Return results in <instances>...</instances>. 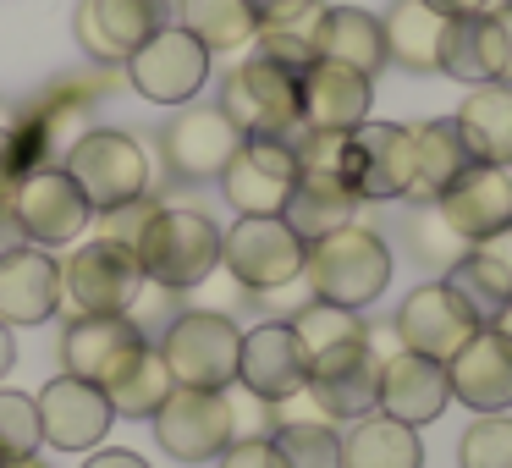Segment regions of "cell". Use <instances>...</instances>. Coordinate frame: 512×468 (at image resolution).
<instances>
[{
	"instance_id": "obj_12",
	"label": "cell",
	"mask_w": 512,
	"mask_h": 468,
	"mask_svg": "<svg viewBox=\"0 0 512 468\" xmlns=\"http://www.w3.org/2000/svg\"><path fill=\"white\" fill-rule=\"evenodd\" d=\"M155 441L177 463H215L232 446V397L226 391L177 386L155 408Z\"/></svg>"
},
{
	"instance_id": "obj_42",
	"label": "cell",
	"mask_w": 512,
	"mask_h": 468,
	"mask_svg": "<svg viewBox=\"0 0 512 468\" xmlns=\"http://www.w3.org/2000/svg\"><path fill=\"white\" fill-rule=\"evenodd\" d=\"M474 248H479V254H485L496 270H501V276L512 281V226H501V232H490L485 243H474Z\"/></svg>"
},
{
	"instance_id": "obj_49",
	"label": "cell",
	"mask_w": 512,
	"mask_h": 468,
	"mask_svg": "<svg viewBox=\"0 0 512 468\" xmlns=\"http://www.w3.org/2000/svg\"><path fill=\"white\" fill-rule=\"evenodd\" d=\"M17 468H45V463H39V457H28V463H17Z\"/></svg>"
},
{
	"instance_id": "obj_7",
	"label": "cell",
	"mask_w": 512,
	"mask_h": 468,
	"mask_svg": "<svg viewBox=\"0 0 512 468\" xmlns=\"http://www.w3.org/2000/svg\"><path fill=\"white\" fill-rule=\"evenodd\" d=\"M342 182L358 204L408 199L413 188V127L397 122H364L347 133L342 149Z\"/></svg>"
},
{
	"instance_id": "obj_47",
	"label": "cell",
	"mask_w": 512,
	"mask_h": 468,
	"mask_svg": "<svg viewBox=\"0 0 512 468\" xmlns=\"http://www.w3.org/2000/svg\"><path fill=\"white\" fill-rule=\"evenodd\" d=\"M496 23H501V39H507V72H501V83H512V6H501Z\"/></svg>"
},
{
	"instance_id": "obj_33",
	"label": "cell",
	"mask_w": 512,
	"mask_h": 468,
	"mask_svg": "<svg viewBox=\"0 0 512 468\" xmlns=\"http://www.w3.org/2000/svg\"><path fill=\"white\" fill-rule=\"evenodd\" d=\"M441 281H446V287L457 292V298H463V309L474 314L479 325H496V314H501V309H507V303H512V281L501 276V270L490 265V259L479 254V248H468V254L457 259V265L446 270Z\"/></svg>"
},
{
	"instance_id": "obj_2",
	"label": "cell",
	"mask_w": 512,
	"mask_h": 468,
	"mask_svg": "<svg viewBox=\"0 0 512 468\" xmlns=\"http://www.w3.org/2000/svg\"><path fill=\"white\" fill-rule=\"evenodd\" d=\"M303 281L320 303H336V309H364L386 292L391 281V248L380 232L369 226H342V232L320 237V243L303 248Z\"/></svg>"
},
{
	"instance_id": "obj_1",
	"label": "cell",
	"mask_w": 512,
	"mask_h": 468,
	"mask_svg": "<svg viewBox=\"0 0 512 468\" xmlns=\"http://www.w3.org/2000/svg\"><path fill=\"white\" fill-rule=\"evenodd\" d=\"M133 254L144 265V281H155L166 292H193L221 270V226L204 210L166 204L133 237Z\"/></svg>"
},
{
	"instance_id": "obj_6",
	"label": "cell",
	"mask_w": 512,
	"mask_h": 468,
	"mask_svg": "<svg viewBox=\"0 0 512 468\" xmlns=\"http://www.w3.org/2000/svg\"><path fill=\"white\" fill-rule=\"evenodd\" d=\"M221 265L243 292H276L303 276V237L281 215H237L232 232H221Z\"/></svg>"
},
{
	"instance_id": "obj_44",
	"label": "cell",
	"mask_w": 512,
	"mask_h": 468,
	"mask_svg": "<svg viewBox=\"0 0 512 468\" xmlns=\"http://www.w3.org/2000/svg\"><path fill=\"white\" fill-rule=\"evenodd\" d=\"M83 468H149V463L138 452H127V446H105V452H94Z\"/></svg>"
},
{
	"instance_id": "obj_11",
	"label": "cell",
	"mask_w": 512,
	"mask_h": 468,
	"mask_svg": "<svg viewBox=\"0 0 512 468\" xmlns=\"http://www.w3.org/2000/svg\"><path fill=\"white\" fill-rule=\"evenodd\" d=\"M237 144H243V133L221 105H182L160 127V160L177 182H221Z\"/></svg>"
},
{
	"instance_id": "obj_25",
	"label": "cell",
	"mask_w": 512,
	"mask_h": 468,
	"mask_svg": "<svg viewBox=\"0 0 512 468\" xmlns=\"http://www.w3.org/2000/svg\"><path fill=\"white\" fill-rule=\"evenodd\" d=\"M441 72L457 83H468V89L501 83V72H507V39H501L496 12H474V17H452V23H446Z\"/></svg>"
},
{
	"instance_id": "obj_23",
	"label": "cell",
	"mask_w": 512,
	"mask_h": 468,
	"mask_svg": "<svg viewBox=\"0 0 512 468\" xmlns=\"http://www.w3.org/2000/svg\"><path fill=\"white\" fill-rule=\"evenodd\" d=\"M446 402H452V386H446V364H435V358H419V353H391L386 364H380V413L397 424H430L446 413Z\"/></svg>"
},
{
	"instance_id": "obj_39",
	"label": "cell",
	"mask_w": 512,
	"mask_h": 468,
	"mask_svg": "<svg viewBox=\"0 0 512 468\" xmlns=\"http://www.w3.org/2000/svg\"><path fill=\"white\" fill-rule=\"evenodd\" d=\"M457 457H463V468H512V419L507 413H479Z\"/></svg>"
},
{
	"instance_id": "obj_29",
	"label": "cell",
	"mask_w": 512,
	"mask_h": 468,
	"mask_svg": "<svg viewBox=\"0 0 512 468\" xmlns=\"http://www.w3.org/2000/svg\"><path fill=\"white\" fill-rule=\"evenodd\" d=\"M314 56L342 61V67L375 78L386 67V39H380V17L358 12V6H325L320 28H314Z\"/></svg>"
},
{
	"instance_id": "obj_15",
	"label": "cell",
	"mask_w": 512,
	"mask_h": 468,
	"mask_svg": "<svg viewBox=\"0 0 512 468\" xmlns=\"http://www.w3.org/2000/svg\"><path fill=\"white\" fill-rule=\"evenodd\" d=\"M144 347H149V336L138 331L127 314H78V320L61 331V369L111 391L116 380L138 364Z\"/></svg>"
},
{
	"instance_id": "obj_13",
	"label": "cell",
	"mask_w": 512,
	"mask_h": 468,
	"mask_svg": "<svg viewBox=\"0 0 512 468\" xmlns=\"http://www.w3.org/2000/svg\"><path fill=\"white\" fill-rule=\"evenodd\" d=\"M6 204H12L17 226H23V237L34 248H67L72 237L94 221L89 199H83L78 182H72L61 166H34L23 182H17V193Z\"/></svg>"
},
{
	"instance_id": "obj_19",
	"label": "cell",
	"mask_w": 512,
	"mask_h": 468,
	"mask_svg": "<svg viewBox=\"0 0 512 468\" xmlns=\"http://www.w3.org/2000/svg\"><path fill=\"white\" fill-rule=\"evenodd\" d=\"M309 380V347L298 342L287 320H265L243 331V353H237V386L259 402H287Z\"/></svg>"
},
{
	"instance_id": "obj_30",
	"label": "cell",
	"mask_w": 512,
	"mask_h": 468,
	"mask_svg": "<svg viewBox=\"0 0 512 468\" xmlns=\"http://www.w3.org/2000/svg\"><path fill=\"white\" fill-rule=\"evenodd\" d=\"M468 166H474V155H468L457 122H419L413 127V188H408V199H419V204L441 199Z\"/></svg>"
},
{
	"instance_id": "obj_4",
	"label": "cell",
	"mask_w": 512,
	"mask_h": 468,
	"mask_svg": "<svg viewBox=\"0 0 512 468\" xmlns=\"http://www.w3.org/2000/svg\"><path fill=\"white\" fill-rule=\"evenodd\" d=\"M237 353H243V331L221 309H182L160 336V358H166L171 380L193 391L237 386Z\"/></svg>"
},
{
	"instance_id": "obj_27",
	"label": "cell",
	"mask_w": 512,
	"mask_h": 468,
	"mask_svg": "<svg viewBox=\"0 0 512 468\" xmlns=\"http://www.w3.org/2000/svg\"><path fill=\"white\" fill-rule=\"evenodd\" d=\"M353 215H358V199L347 193L342 177H325V171H298L287 204H281V221L303 237V248L353 226Z\"/></svg>"
},
{
	"instance_id": "obj_45",
	"label": "cell",
	"mask_w": 512,
	"mask_h": 468,
	"mask_svg": "<svg viewBox=\"0 0 512 468\" xmlns=\"http://www.w3.org/2000/svg\"><path fill=\"white\" fill-rule=\"evenodd\" d=\"M424 6H435L441 17H474V12H490L496 0H424Z\"/></svg>"
},
{
	"instance_id": "obj_43",
	"label": "cell",
	"mask_w": 512,
	"mask_h": 468,
	"mask_svg": "<svg viewBox=\"0 0 512 468\" xmlns=\"http://www.w3.org/2000/svg\"><path fill=\"white\" fill-rule=\"evenodd\" d=\"M28 237H23V226H17V215H12V204L0 199V259L6 254H17V248H23Z\"/></svg>"
},
{
	"instance_id": "obj_41",
	"label": "cell",
	"mask_w": 512,
	"mask_h": 468,
	"mask_svg": "<svg viewBox=\"0 0 512 468\" xmlns=\"http://www.w3.org/2000/svg\"><path fill=\"white\" fill-rule=\"evenodd\" d=\"M221 468H287V463H281L270 435H243V441H232L221 452Z\"/></svg>"
},
{
	"instance_id": "obj_40",
	"label": "cell",
	"mask_w": 512,
	"mask_h": 468,
	"mask_svg": "<svg viewBox=\"0 0 512 468\" xmlns=\"http://www.w3.org/2000/svg\"><path fill=\"white\" fill-rule=\"evenodd\" d=\"M28 171H34V155H28L23 133L17 127H0V199H12Z\"/></svg>"
},
{
	"instance_id": "obj_24",
	"label": "cell",
	"mask_w": 512,
	"mask_h": 468,
	"mask_svg": "<svg viewBox=\"0 0 512 468\" xmlns=\"http://www.w3.org/2000/svg\"><path fill=\"white\" fill-rule=\"evenodd\" d=\"M435 210H441L468 243H485L490 232L512 226V177H507V166H479L474 160V166L435 199Z\"/></svg>"
},
{
	"instance_id": "obj_14",
	"label": "cell",
	"mask_w": 512,
	"mask_h": 468,
	"mask_svg": "<svg viewBox=\"0 0 512 468\" xmlns=\"http://www.w3.org/2000/svg\"><path fill=\"white\" fill-rule=\"evenodd\" d=\"M34 408H39V435H45V446H56V452H94L116 424L111 391L94 386V380L67 375V369L39 391Z\"/></svg>"
},
{
	"instance_id": "obj_28",
	"label": "cell",
	"mask_w": 512,
	"mask_h": 468,
	"mask_svg": "<svg viewBox=\"0 0 512 468\" xmlns=\"http://www.w3.org/2000/svg\"><path fill=\"white\" fill-rule=\"evenodd\" d=\"M452 122L479 166H512V83H479V89H468L463 111Z\"/></svg>"
},
{
	"instance_id": "obj_18",
	"label": "cell",
	"mask_w": 512,
	"mask_h": 468,
	"mask_svg": "<svg viewBox=\"0 0 512 468\" xmlns=\"http://www.w3.org/2000/svg\"><path fill=\"white\" fill-rule=\"evenodd\" d=\"M369 105H375V78L342 67V61L314 56L298 72V116L309 133H353L369 122Z\"/></svg>"
},
{
	"instance_id": "obj_31",
	"label": "cell",
	"mask_w": 512,
	"mask_h": 468,
	"mask_svg": "<svg viewBox=\"0 0 512 468\" xmlns=\"http://www.w3.org/2000/svg\"><path fill=\"white\" fill-rule=\"evenodd\" d=\"M419 463H424L419 430L386 419V413L358 419L342 441V468H419Z\"/></svg>"
},
{
	"instance_id": "obj_16",
	"label": "cell",
	"mask_w": 512,
	"mask_h": 468,
	"mask_svg": "<svg viewBox=\"0 0 512 468\" xmlns=\"http://www.w3.org/2000/svg\"><path fill=\"white\" fill-rule=\"evenodd\" d=\"M166 23V0H78L72 39L100 67H127L138 45Z\"/></svg>"
},
{
	"instance_id": "obj_8",
	"label": "cell",
	"mask_w": 512,
	"mask_h": 468,
	"mask_svg": "<svg viewBox=\"0 0 512 468\" xmlns=\"http://www.w3.org/2000/svg\"><path fill=\"white\" fill-rule=\"evenodd\" d=\"M127 78L149 105H193V94L210 83V50L177 23H160L144 45L127 56Z\"/></svg>"
},
{
	"instance_id": "obj_36",
	"label": "cell",
	"mask_w": 512,
	"mask_h": 468,
	"mask_svg": "<svg viewBox=\"0 0 512 468\" xmlns=\"http://www.w3.org/2000/svg\"><path fill=\"white\" fill-rule=\"evenodd\" d=\"M281 463L287 468H342V435L331 430L325 419H292L270 430Z\"/></svg>"
},
{
	"instance_id": "obj_20",
	"label": "cell",
	"mask_w": 512,
	"mask_h": 468,
	"mask_svg": "<svg viewBox=\"0 0 512 468\" xmlns=\"http://www.w3.org/2000/svg\"><path fill=\"white\" fill-rule=\"evenodd\" d=\"M474 331H479V320L463 309V298H457L446 281L413 287L397 309V342L419 358H435V364H446Z\"/></svg>"
},
{
	"instance_id": "obj_35",
	"label": "cell",
	"mask_w": 512,
	"mask_h": 468,
	"mask_svg": "<svg viewBox=\"0 0 512 468\" xmlns=\"http://www.w3.org/2000/svg\"><path fill=\"white\" fill-rule=\"evenodd\" d=\"M408 248H413V259H419L424 270L446 276V270H452L474 243H468V237L457 232V226L446 221L441 210H435V199H430V204H419V210L408 215Z\"/></svg>"
},
{
	"instance_id": "obj_17",
	"label": "cell",
	"mask_w": 512,
	"mask_h": 468,
	"mask_svg": "<svg viewBox=\"0 0 512 468\" xmlns=\"http://www.w3.org/2000/svg\"><path fill=\"white\" fill-rule=\"evenodd\" d=\"M292 182H298V155L287 138H243L221 171V188L237 215H281Z\"/></svg>"
},
{
	"instance_id": "obj_48",
	"label": "cell",
	"mask_w": 512,
	"mask_h": 468,
	"mask_svg": "<svg viewBox=\"0 0 512 468\" xmlns=\"http://www.w3.org/2000/svg\"><path fill=\"white\" fill-rule=\"evenodd\" d=\"M496 331H501V336H507V342H512V303H507V309L496 314Z\"/></svg>"
},
{
	"instance_id": "obj_9",
	"label": "cell",
	"mask_w": 512,
	"mask_h": 468,
	"mask_svg": "<svg viewBox=\"0 0 512 468\" xmlns=\"http://www.w3.org/2000/svg\"><path fill=\"white\" fill-rule=\"evenodd\" d=\"M303 391L314 397V408L325 419H342V424L369 419V413H380V353L364 336H353L342 347H325V353L309 358Z\"/></svg>"
},
{
	"instance_id": "obj_32",
	"label": "cell",
	"mask_w": 512,
	"mask_h": 468,
	"mask_svg": "<svg viewBox=\"0 0 512 468\" xmlns=\"http://www.w3.org/2000/svg\"><path fill=\"white\" fill-rule=\"evenodd\" d=\"M177 28H188L204 50H237V45H254L259 34V17L248 0H177Z\"/></svg>"
},
{
	"instance_id": "obj_5",
	"label": "cell",
	"mask_w": 512,
	"mask_h": 468,
	"mask_svg": "<svg viewBox=\"0 0 512 468\" xmlns=\"http://www.w3.org/2000/svg\"><path fill=\"white\" fill-rule=\"evenodd\" d=\"M221 111L237 122L243 138H298L303 116H298V72L281 67L270 56H248L226 72L221 83Z\"/></svg>"
},
{
	"instance_id": "obj_10",
	"label": "cell",
	"mask_w": 512,
	"mask_h": 468,
	"mask_svg": "<svg viewBox=\"0 0 512 468\" xmlns=\"http://www.w3.org/2000/svg\"><path fill=\"white\" fill-rule=\"evenodd\" d=\"M61 287L83 314H127L133 298L144 292V265H138L133 243L122 237H94L61 270Z\"/></svg>"
},
{
	"instance_id": "obj_26",
	"label": "cell",
	"mask_w": 512,
	"mask_h": 468,
	"mask_svg": "<svg viewBox=\"0 0 512 468\" xmlns=\"http://www.w3.org/2000/svg\"><path fill=\"white\" fill-rule=\"evenodd\" d=\"M446 23L435 6L424 0H391L380 17V39H386V61L402 72H441V45H446Z\"/></svg>"
},
{
	"instance_id": "obj_37",
	"label": "cell",
	"mask_w": 512,
	"mask_h": 468,
	"mask_svg": "<svg viewBox=\"0 0 512 468\" xmlns=\"http://www.w3.org/2000/svg\"><path fill=\"white\" fill-rule=\"evenodd\" d=\"M45 435H39V408L34 397L0 386V468H17L28 457H39Z\"/></svg>"
},
{
	"instance_id": "obj_38",
	"label": "cell",
	"mask_w": 512,
	"mask_h": 468,
	"mask_svg": "<svg viewBox=\"0 0 512 468\" xmlns=\"http://www.w3.org/2000/svg\"><path fill=\"white\" fill-rule=\"evenodd\" d=\"M287 325L298 331V342L309 347V358L325 353V347H342V342H353V336H364V320H358L353 309H336V303H320V298H309Z\"/></svg>"
},
{
	"instance_id": "obj_50",
	"label": "cell",
	"mask_w": 512,
	"mask_h": 468,
	"mask_svg": "<svg viewBox=\"0 0 512 468\" xmlns=\"http://www.w3.org/2000/svg\"><path fill=\"white\" fill-rule=\"evenodd\" d=\"M507 6H512V0H507Z\"/></svg>"
},
{
	"instance_id": "obj_46",
	"label": "cell",
	"mask_w": 512,
	"mask_h": 468,
	"mask_svg": "<svg viewBox=\"0 0 512 468\" xmlns=\"http://www.w3.org/2000/svg\"><path fill=\"white\" fill-rule=\"evenodd\" d=\"M12 364H17V342H12V325H0V380L12 375Z\"/></svg>"
},
{
	"instance_id": "obj_22",
	"label": "cell",
	"mask_w": 512,
	"mask_h": 468,
	"mask_svg": "<svg viewBox=\"0 0 512 468\" xmlns=\"http://www.w3.org/2000/svg\"><path fill=\"white\" fill-rule=\"evenodd\" d=\"M61 265L50 248L23 243L17 254L0 259V325H45L61 309Z\"/></svg>"
},
{
	"instance_id": "obj_34",
	"label": "cell",
	"mask_w": 512,
	"mask_h": 468,
	"mask_svg": "<svg viewBox=\"0 0 512 468\" xmlns=\"http://www.w3.org/2000/svg\"><path fill=\"white\" fill-rule=\"evenodd\" d=\"M171 391H177V380H171L160 347L149 342L144 353H138V364L111 386V408H116V419H155V408L171 397Z\"/></svg>"
},
{
	"instance_id": "obj_3",
	"label": "cell",
	"mask_w": 512,
	"mask_h": 468,
	"mask_svg": "<svg viewBox=\"0 0 512 468\" xmlns=\"http://www.w3.org/2000/svg\"><path fill=\"white\" fill-rule=\"evenodd\" d=\"M61 171L78 182V193L89 199L94 215L127 210V204L149 199V155L133 133L116 127H89L78 144L61 155Z\"/></svg>"
},
{
	"instance_id": "obj_21",
	"label": "cell",
	"mask_w": 512,
	"mask_h": 468,
	"mask_svg": "<svg viewBox=\"0 0 512 468\" xmlns=\"http://www.w3.org/2000/svg\"><path fill=\"white\" fill-rule=\"evenodd\" d=\"M446 386H452V397L474 413L512 408V342L496 325H479V331L446 358Z\"/></svg>"
}]
</instances>
